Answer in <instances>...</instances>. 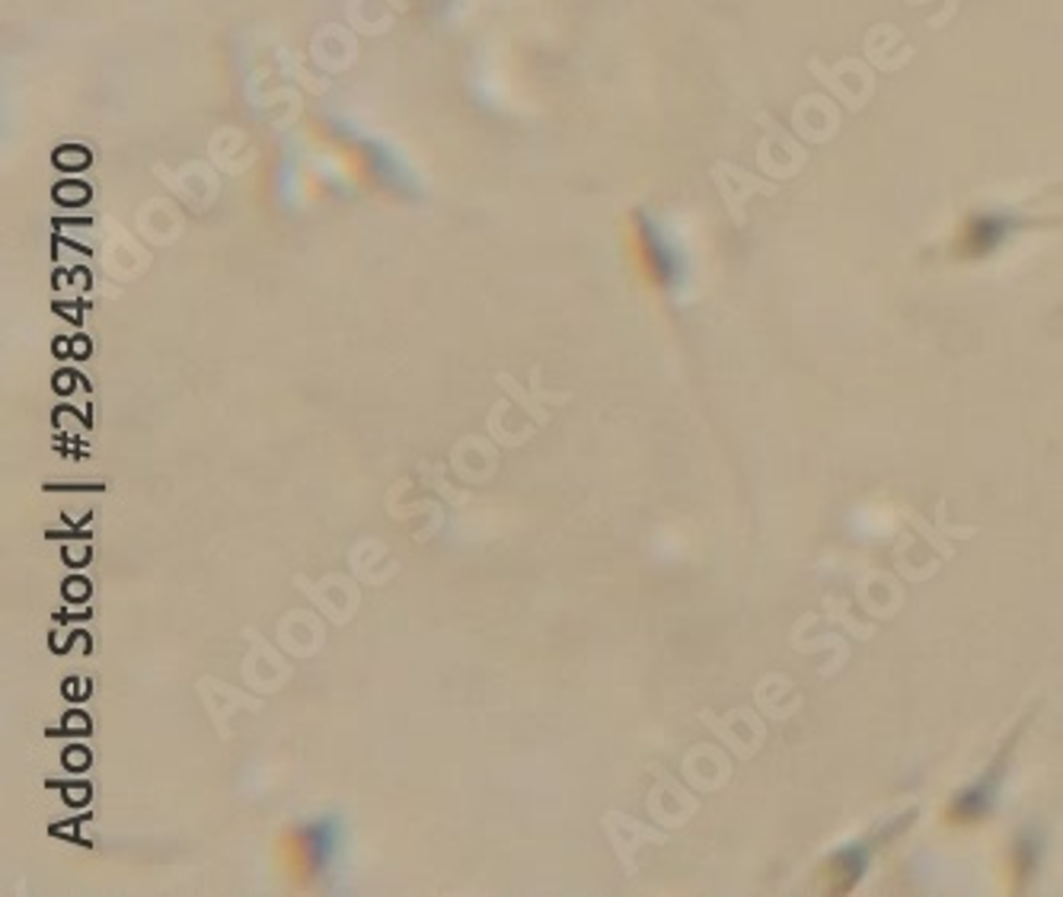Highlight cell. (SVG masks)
Returning a JSON list of instances; mask_svg holds the SVG:
<instances>
[{
	"label": "cell",
	"mask_w": 1063,
	"mask_h": 897,
	"mask_svg": "<svg viewBox=\"0 0 1063 897\" xmlns=\"http://www.w3.org/2000/svg\"><path fill=\"white\" fill-rule=\"evenodd\" d=\"M904 518H907L913 527H917L929 543L936 546L942 559H949V556H952V543H949V540H968V537H974V534H977V527H952L949 521H945V502H939V508H936V521H939V527H929V524L920 518V514L913 511V508H907V511H904Z\"/></svg>",
	"instance_id": "obj_1"
},
{
	"label": "cell",
	"mask_w": 1063,
	"mask_h": 897,
	"mask_svg": "<svg viewBox=\"0 0 1063 897\" xmlns=\"http://www.w3.org/2000/svg\"><path fill=\"white\" fill-rule=\"evenodd\" d=\"M77 716H80V712H74V719H68V728H71V732H80V728H87V722L77 719Z\"/></svg>",
	"instance_id": "obj_2"
},
{
	"label": "cell",
	"mask_w": 1063,
	"mask_h": 897,
	"mask_svg": "<svg viewBox=\"0 0 1063 897\" xmlns=\"http://www.w3.org/2000/svg\"><path fill=\"white\" fill-rule=\"evenodd\" d=\"M83 588H87L83 581H74V585H71V597H83Z\"/></svg>",
	"instance_id": "obj_3"
}]
</instances>
